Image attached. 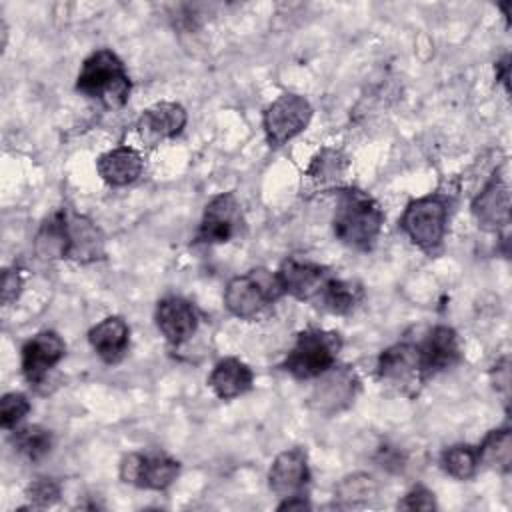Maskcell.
Segmentation results:
<instances>
[{
    "label": "cell",
    "mask_w": 512,
    "mask_h": 512,
    "mask_svg": "<svg viewBox=\"0 0 512 512\" xmlns=\"http://www.w3.org/2000/svg\"><path fill=\"white\" fill-rule=\"evenodd\" d=\"M34 248L46 260H74L80 264L104 258V234L88 216L62 206L46 216L36 232Z\"/></svg>",
    "instance_id": "1"
},
{
    "label": "cell",
    "mask_w": 512,
    "mask_h": 512,
    "mask_svg": "<svg viewBox=\"0 0 512 512\" xmlns=\"http://www.w3.org/2000/svg\"><path fill=\"white\" fill-rule=\"evenodd\" d=\"M382 206L360 188H340L332 216L334 236L348 248L368 252L382 230Z\"/></svg>",
    "instance_id": "2"
},
{
    "label": "cell",
    "mask_w": 512,
    "mask_h": 512,
    "mask_svg": "<svg viewBox=\"0 0 512 512\" xmlns=\"http://www.w3.org/2000/svg\"><path fill=\"white\" fill-rule=\"evenodd\" d=\"M76 90L90 100H98L104 108L116 110L128 102L132 82L118 54L100 48L84 58L76 76Z\"/></svg>",
    "instance_id": "3"
},
{
    "label": "cell",
    "mask_w": 512,
    "mask_h": 512,
    "mask_svg": "<svg viewBox=\"0 0 512 512\" xmlns=\"http://www.w3.org/2000/svg\"><path fill=\"white\" fill-rule=\"evenodd\" d=\"M284 296L278 274L266 268H252L234 276L224 290L228 312L240 320H260Z\"/></svg>",
    "instance_id": "4"
},
{
    "label": "cell",
    "mask_w": 512,
    "mask_h": 512,
    "mask_svg": "<svg viewBox=\"0 0 512 512\" xmlns=\"http://www.w3.org/2000/svg\"><path fill=\"white\" fill-rule=\"evenodd\" d=\"M342 350V338L338 332L322 328H306L298 332L294 346L286 354L282 368L296 380L318 378L336 366V358Z\"/></svg>",
    "instance_id": "5"
},
{
    "label": "cell",
    "mask_w": 512,
    "mask_h": 512,
    "mask_svg": "<svg viewBox=\"0 0 512 512\" xmlns=\"http://www.w3.org/2000/svg\"><path fill=\"white\" fill-rule=\"evenodd\" d=\"M450 216V202L444 194L434 192L410 200L402 212L400 228L414 246L432 254L436 252L446 236Z\"/></svg>",
    "instance_id": "6"
},
{
    "label": "cell",
    "mask_w": 512,
    "mask_h": 512,
    "mask_svg": "<svg viewBox=\"0 0 512 512\" xmlns=\"http://www.w3.org/2000/svg\"><path fill=\"white\" fill-rule=\"evenodd\" d=\"M312 114L314 110L304 96L294 92L280 94L272 104L266 106L262 116L268 144L276 148L304 132L312 120Z\"/></svg>",
    "instance_id": "7"
},
{
    "label": "cell",
    "mask_w": 512,
    "mask_h": 512,
    "mask_svg": "<svg viewBox=\"0 0 512 512\" xmlns=\"http://www.w3.org/2000/svg\"><path fill=\"white\" fill-rule=\"evenodd\" d=\"M246 220L242 206L234 192L214 196L202 214L200 226L194 234L196 244H226L244 234Z\"/></svg>",
    "instance_id": "8"
},
{
    "label": "cell",
    "mask_w": 512,
    "mask_h": 512,
    "mask_svg": "<svg viewBox=\"0 0 512 512\" xmlns=\"http://www.w3.org/2000/svg\"><path fill=\"white\" fill-rule=\"evenodd\" d=\"M180 474V462L166 454L130 452L120 460V480L144 490H166Z\"/></svg>",
    "instance_id": "9"
},
{
    "label": "cell",
    "mask_w": 512,
    "mask_h": 512,
    "mask_svg": "<svg viewBox=\"0 0 512 512\" xmlns=\"http://www.w3.org/2000/svg\"><path fill=\"white\" fill-rule=\"evenodd\" d=\"M278 280L284 294L302 302H314L334 276L326 266L304 256H288L278 268Z\"/></svg>",
    "instance_id": "10"
},
{
    "label": "cell",
    "mask_w": 512,
    "mask_h": 512,
    "mask_svg": "<svg viewBox=\"0 0 512 512\" xmlns=\"http://www.w3.org/2000/svg\"><path fill=\"white\" fill-rule=\"evenodd\" d=\"M376 370L380 380L398 384L402 390H416L426 382L420 358V346L414 342H396L380 352Z\"/></svg>",
    "instance_id": "11"
},
{
    "label": "cell",
    "mask_w": 512,
    "mask_h": 512,
    "mask_svg": "<svg viewBox=\"0 0 512 512\" xmlns=\"http://www.w3.org/2000/svg\"><path fill=\"white\" fill-rule=\"evenodd\" d=\"M66 356V342L54 330H42L22 346V374L30 386H40L48 372Z\"/></svg>",
    "instance_id": "12"
},
{
    "label": "cell",
    "mask_w": 512,
    "mask_h": 512,
    "mask_svg": "<svg viewBox=\"0 0 512 512\" xmlns=\"http://www.w3.org/2000/svg\"><path fill=\"white\" fill-rule=\"evenodd\" d=\"M318 378L320 380L310 396V406L314 410L322 414H336L354 402L360 380L350 366H332Z\"/></svg>",
    "instance_id": "13"
},
{
    "label": "cell",
    "mask_w": 512,
    "mask_h": 512,
    "mask_svg": "<svg viewBox=\"0 0 512 512\" xmlns=\"http://www.w3.org/2000/svg\"><path fill=\"white\" fill-rule=\"evenodd\" d=\"M472 214L480 228L500 232L510 224V190L506 180L494 172L472 200Z\"/></svg>",
    "instance_id": "14"
},
{
    "label": "cell",
    "mask_w": 512,
    "mask_h": 512,
    "mask_svg": "<svg viewBox=\"0 0 512 512\" xmlns=\"http://www.w3.org/2000/svg\"><path fill=\"white\" fill-rule=\"evenodd\" d=\"M156 326L164 340L172 346L184 344L198 330V312L194 304L182 296H164L156 304Z\"/></svg>",
    "instance_id": "15"
},
{
    "label": "cell",
    "mask_w": 512,
    "mask_h": 512,
    "mask_svg": "<svg viewBox=\"0 0 512 512\" xmlns=\"http://www.w3.org/2000/svg\"><path fill=\"white\" fill-rule=\"evenodd\" d=\"M310 482L308 456L302 448H288L280 452L268 470V486L280 498L302 494Z\"/></svg>",
    "instance_id": "16"
},
{
    "label": "cell",
    "mask_w": 512,
    "mask_h": 512,
    "mask_svg": "<svg viewBox=\"0 0 512 512\" xmlns=\"http://www.w3.org/2000/svg\"><path fill=\"white\" fill-rule=\"evenodd\" d=\"M186 126V110L178 102H156L146 108L138 122L136 130L144 144L156 146L166 138H174Z\"/></svg>",
    "instance_id": "17"
},
{
    "label": "cell",
    "mask_w": 512,
    "mask_h": 512,
    "mask_svg": "<svg viewBox=\"0 0 512 512\" xmlns=\"http://www.w3.org/2000/svg\"><path fill=\"white\" fill-rule=\"evenodd\" d=\"M422 370L426 380L456 366L462 358L460 340L454 328L450 326H436L428 332V336L418 344Z\"/></svg>",
    "instance_id": "18"
},
{
    "label": "cell",
    "mask_w": 512,
    "mask_h": 512,
    "mask_svg": "<svg viewBox=\"0 0 512 512\" xmlns=\"http://www.w3.org/2000/svg\"><path fill=\"white\" fill-rule=\"evenodd\" d=\"M88 342L106 364H118L130 348V328L124 318L106 316L90 328Z\"/></svg>",
    "instance_id": "19"
},
{
    "label": "cell",
    "mask_w": 512,
    "mask_h": 512,
    "mask_svg": "<svg viewBox=\"0 0 512 512\" xmlns=\"http://www.w3.org/2000/svg\"><path fill=\"white\" fill-rule=\"evenodd\" d=\"M142 168H144L142 154L132 146H116L100 154L96 160L98 176L108 186H116V188L136 182L142 174Z\"/></svg>",
    "instance_id": "20"
},
{
    "label": "cell",
    "mask_w": 512,
    "mask_h": 512,
    "mask_svg": "<svg viewBox=\"0 0 512 512\" xmlns=\"http://www.w3.org/2000/svg\"><path fill=\"white\" fill-rule=\"evenodd\" d=\"M254 372L240 358L228 356L216 362L208 376V386L220 400H232L252 388Z\"/></svg>",
    "instance_id": "21"
},
{
    "label": "cell",
    "mask_w": 512,
    "mask_h": 512,
    "mask_svg": "<svg viewBox=\"0 0 512 512\" xmlns=\"http://www.w3.org/2000/svg\"><path fill=\"white\" fill-rule=\"evenodd\" d=\"M362 298H364V288L358 282L332 276L330 282L326 284L324 292L316 300V306L322 308L324 312L342 316V314H350L352 310H356V306L362 302Z\"/></svg>",
    "instance_id": "22"
},
{
    "label": "cell",
    "mask_w": 512,
    "mask_h": 512,
    "mask_svg": "<svg viewBox=\"0 0 512 512\" xmlns=\"http://www.w3.org/2000/svg\"><path fill=\"white\" fill-rule=\"evenodd\" d=\"M480 464L494 468L502 474L510 472L512 466V430L508 426L490 430L480 446L476 448Z\"/></svg>",
    "instance_id": "23"
},
{
    "label": "cell",
    "mask_w": 512,
    "mask_h": 512,
    "mask_svg": "<svg viewBox=\"0 0 512 512\" xmlns=\"http://www.w3.org/2000/svg\"><path fill=\"white\" fill-rule=\"evenodd\" d=\"M10 442L22 458L30 462H38L50 454L54 446V436L48 428L40 424H28L22 428H14Z\"/></svg>",
    "instance_id": "24"
},
{
    "label": "cell",
    "mask_w": 512,
    "mask_h": 512,
    "mask_svg": "<svg viewBox=\"0 0 512 512\" xmlns=\"http://www.w3.org/2000/svg\"><path fill=\"white\" fill-rule=\"evenodd\" d=\"M346 166H348V160L342 152L334 148H324L312 158L306 170V176H310L322 188H332L344 176Z\"/></svg>",
    "instance_id": "25"
},
{
    "label": "cell",
    "mask_w": 512,
    "mask_h": 512,
    "mask_svg": "<svg viewBox=\"0 0 512 512\" xmlns=\"http://www.w3.org/2000/svg\"><path fill=\"white\" fill-rule=\"evenodd\" d=\"M440 466L448 476L456 480H470L480 466L478 452L470 444L448 446L440 456Z\"/></svg>",
    "instance_id": "26"
},
{
    "label": "cell",
    "mask_w": 512,
    "mask_h": 512,
    "mask_svg": "<svg viewBox=\"0 0 512 512\" xmlns=\"http://www.w3.org/2000/svg\"><path fill=\"white\" fill-rule=\"evenodd\" d=\"M378 492L376 482L368 474H350L336 486V496L344 506H362L368 504Z\"/></svg>",
    "instance_id": "27"
},
{
    "label": "cell",
    "mask_w": 512,
    "mask_h": 512,
    "mask_svg": "<svg viewBox=\"0 0 512 512\" xmlns=\"http://www.w3.org/2000/svg\"><path fill=\"white\" fill-rule=\"evenodd\" d=\"M60 482L50 476H38L26 486V498L34 508H48L60 500Z\"/></svg>",
    "instance_id": "28"
},
{
    "label": "cell",
    "mask_w": 512,
    "mask_h": 512,
    "mask_svg": "<svg viewBox=\"0 0 512 512\" xmlns=\"http://www.w3.org/2000/svg\"><path fill=\"white\" fill-rule=\"evenodd\" d=\"M30 400L20 392H8L0 400V424L4 430H14L30 412Z\"/></svg>",
    "instance_id": "29"
},
{
    "label": "cell",
    "mask_w": 512,
    "mask_h": 512,
    "mask_svg": "<svg viewBox=\"0 0 512 512\" xmlns=\"http://www.w3.org/2000/svg\"><path fill=\"white\" fill-rule=\"evenodd\" d=\"M398 508H402V510H434L436 508L434 492L422 484H416L404 494V498L398 502Z\"/></svg>",
    "instance_id": "30"
},
{
    "label": "cell",
    "mask_w": 512,
    "mask_h": 512,
    "mask_svg": "<svg viewBox=\"0 0 512 512\" xmlns=\"http://www.w3.org/2000/svg\"><path fill=\"white\" fill-rule=\"evenodd\" d=\"M22 272H20V268L18 266H14V268H8L6 272H4V276H2V302L8 306V304H12L18 296H20V292H22Z\"/></svg>",
    "instance_id": "31"
},
{
    "label": "cell",
    "mask_w": 512,
    "mask_h": 512,
    "mask_svg": "<svg viewBox=\"0 0 512 512\" xmlns=\"http://www.w3.org/2000/svg\"><path fill=\"white\" fill-rule=\"evenodd\" d=\"M492 382H494V388L508 398V390H510V362H508V356H502L494 364Z\"/></svg>",
    "instance_id": "32"
},
{
    "label": "cell",
    "mask_w": 512,
    "mask_h": 512,
    "mask_svg": "<svg viewBox=\"0 0 512 512\" xmlns=\"http://www.w3.org/2000/svg\"><path fill=\"white\" fill-rule=\"evenodd\" d=\"M304 508H312V504L304 498V494L286 496V498L278 504V510H304Z\"/></svg>",
    "instance_id": "33"
},
{
    "label": "cell",
    "mask_w": 512,
    "mask_h": 512,
    "mask_svg": "<svg viewBox=\"0 0 512 512\" xmlns=\"http://www.w3.org/2000/svg\"><path fill=\"white\" fill-rule=\"evenodd\" d=\"M508 70H510V54H504L496 62V80L508 90Z\"/></svg>",
    "instance_id": "34"
}]
</instances>
